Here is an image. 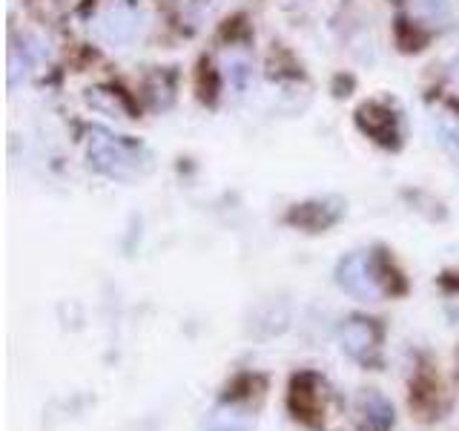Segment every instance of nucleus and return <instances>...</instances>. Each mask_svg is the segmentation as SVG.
<instances>
[{
    "label": "nucleus",
    "mask_w": 459,
    "mask_h": 431,
    "mask_svg": "<svg viewBox=\"0 0 459 431\" xmlns=\"http://www.w3.org/2000/svg\"><path fill=\"white\" fill-rule=\"evenodd\" d=\"M250 428V414L241 411L238 406H221L210 417L207 431H247Z\"/></svg>",
    "instance_id": "nucleus-9"
},
{
    "label": "nucleus",
    "mask_w": 459,
    "mask_h": 431,
    "mask_svg": "<svg viewBox=\"0 0 459 431\" xmlns=\"http://www.w3.org/2000/svg\"><path fill=\"white\" fill-rule=\"evenodd\" d=\"M86 153H90V164L100 170L109 179H121L129 181L143 172L147 162H143V153L124 138H115L104 129H90V138H86Z\"/></svg>",
    "instance_id": "nucleus-1"
},
{
    "label": "nucleus",
    "mask_w": 459,
    "mask_h": 431,
    "mask_svg": "<svg viewBox=\"0 0 459 431\" xmlns=\"http://www.w3.org/2000/svg\"><path fill=\"white\" fill-rule=\"evenodd\" d=\"M408 14L413 23L425 29H442L451 21V4L448 0H408Z\"/></svg>",
    "instance_id": "nucleus-7"
},
{
    "label": "nucleus",
    "mask_w": 459,
    "mask_h": 431,
    "mask_svg": "<svg viewBox=\"0 0 459 431\" xmlns=\"http://www.w3.org/2000/svg\"><path fill=\"white\" fill-rule=\"evenodd\" d=\"M92 35L112 49H126L138 38L141 14L133 0H98L90 12Z\"/></svg>",
    "instance_id": "nucleus-2"
},
{
    "label": "nucleus",
    "mask_w": 459,
    "mask_h": 431,
    "mask_svg": "<svg viewBox=\"0 0 459 431\" xmlns=\"http://www.w3.org/2000/svg\"><path fill=\"white\" fill-rule=\"evenodd\" d=\"M55 4H61V6H69V4H75V0H55Z\"/></svg>",
    "instance_id": "nucleus-12"
},
{
    "label": "nucleus",
    "mask_w": 459,
    "mask_h": 431,
    "mask_svg": "<svg viewBox=\"0 0 459 431\" xmlns=\"http://www.w3.org/2000/svg\"><path fill=\"white\" fill-rule=\"evenodd\" d=\"M351 417L359 431H394L396 414L391 400L377 388H362L351 402Z\"/></svg>",
    "instance_id": "nucleus-5"
},
{
    "label": "nucleus",
    "mask_w": 459,
    "mask_h": 431,
    "mask_svg": "<svg viewBox=\"0 0 459 431\" xmlns=\"http://www.w3.org/2000/svg\"><path fill=\"white\" fill-rule=\"evenodd\" d=\"M336 282L344 294H351L359 302H379L391 291V285L385 282V270L379 265V259L368 251L344 256L336 268Z\"/></svg>",
    "instance_id": "nucleus-3"
},
{
    "label": "nucleus",
    "mask_w": 459,
    "mask_h": 431,
    "mask_svg": "<svg viewBox=\"0 0 459 431\" xmlns=\"http://www.w3.org/2000/svg\"><path fill=\"white\" fill-rule=\"evenodd\" d=\"M90 104L100 112L112 115V119H129V104L118 90H104V86L90 90Z\"/></svg>",
    "instance_id": "nucleus-8"
},
{
    "label": "nucleus",
    "mask_w": 459,
    "mask_h": 431,
    "mask_svg": "<svg viewBox=\"0 0 459 431\" xmlns=\"http://www.w3.org/2000/svg\"><path fill=\"white\" fill-rule=\"evenodd\" d=\"M454 78L459 81V57H456V64H454Z\"/></svg>",
    "instance_id": "nucleus-11"
},
{
    "label": "nucleus",
    "mask_w": 459,
    "mask_h": 431,
    "mask_svg": "<svg viewBox=\"0 0 459 431\" xmlns=\"http://www.w3.org/2000/svg\"><path fill=\"white\" fill-rule=\"evenodd\" d=\"M330 406V385L316 371H301L290 383V411L301 423L319 428Z\"/></svg>",
    "instance_id": "nucleus-4"
},
{
    "label": "nucleus",
    "mask_w": 459,
    "mask_h": 431,
    "mask_svg": "<svg viewBox=\"0 0 459 431\" xmlns=\"http://www.w3.org/2000/svg\"><path fill=\"white\" fill-rule=\"evenodd\" d=\"M339 339H342V348L348 351V356H353L356 363L373 365L382 348V328L373 320L356 316V320H348L342 325Z\"/></svg>",
    "instance_id": "nucleus-6"
},
{
    "label": "nucleus",
    "mask_w": 459,
    "mask_h": 431,
    "mask_svg": "<svg viewBox=\"0 0 459 431\" xmlns=\"http://www.w3.org/2000/svg\"><path fill=\"white\" fill-rule=\"evenodd\" d=\"M224 78L233 84V86H241L247 84V78H250V61H247V55H230V57H224Z\"/></svg>",
    "instance_id": "nucleus-10"
}]
</instances>
